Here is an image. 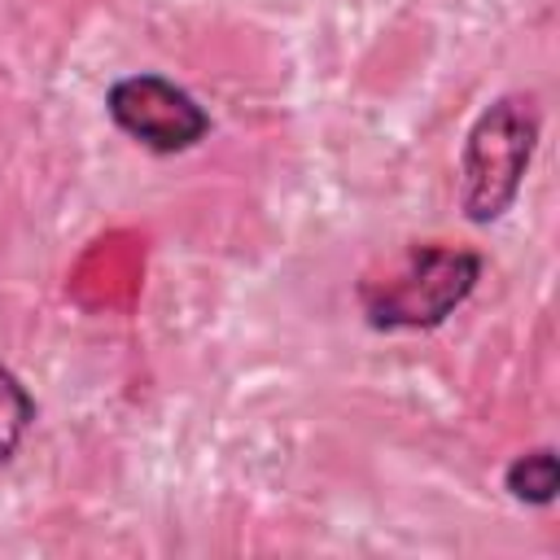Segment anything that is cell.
<instances>
[{
  "label": "cell",
  "mask_w": 560,
  "mask_h": 560,
  "mask_svg": "<svg viewBox=\"0 0 560 560\" xmlns=\"http://www.w3.org/2000/svg\"><path fill=\"white\" fill-rule=\"evenodd\" d=\"M538 105L525 92H508L477 114L459 149V210L468 223H494L512 210L538 144Z\"/></svg>",
  "instance_id": "1"
},
{
  "label": "cell",
  "mask_w": 560,
  "mask_h": 560,
  "mask_svg": "<svg viewBox=\"0 0 560 560\" xmlns=\"http://www.w3.org/2000/svg\"><path fill=\"white\" fill-rule=\"evenodd\" d=\"M481 280V254L451 249V245H411L402 267L381 280L363 284V315L376 332L394 328H438Z\"/></svg>",
  "instance_id": "2"
},
{
  "label": "cell",
  "mask_w": 560,
  "mask_h": 560,
  "mask_svg": "<svg viewBox=\"0 0 560 560\" xmlns=\"http://www.w3.org/2000/svg\"><path fill=\"white\" fill-rule=\"evenodd\" d=\"M105 109L127 140H136L140 149L162 153V158L201 144L210 131V114L197 105V96L153 70L109 83Z\"/></svg>",
  "instance_id": "3"
},
{
  "label": "cell",
  "mask_w": 560,
  "mask_h": 560,
  "mask_svg": "<svg viewBox=\"0 0 560 560\" xmlns=\"http://www.w3.org/2000/svg\"><path fill=\"white\" fill-rule=\"evenodd\" d=\"M31 424H35V398L22 385V376L9 363H0V468L13 464Z\"/></svg>",
  "instance_id": "5"
},
{
  "label": "cell",
  "mask_w": 560,
  "mask_h": 560,
  "mask_svg": "<svg viewBox=\"0 0 560 560\" xmlns=\"http://www.w3.org/2000/svg\"><path fill=\"white\" fill-rule=\"evenodd\" d=\"M503 490L516 499V503H529V508H547L560 490V468H556V451L551 446H538L529 455H516L503 472Z\"/></svg>",
  "instance_id": "4"
}]
</instances>
